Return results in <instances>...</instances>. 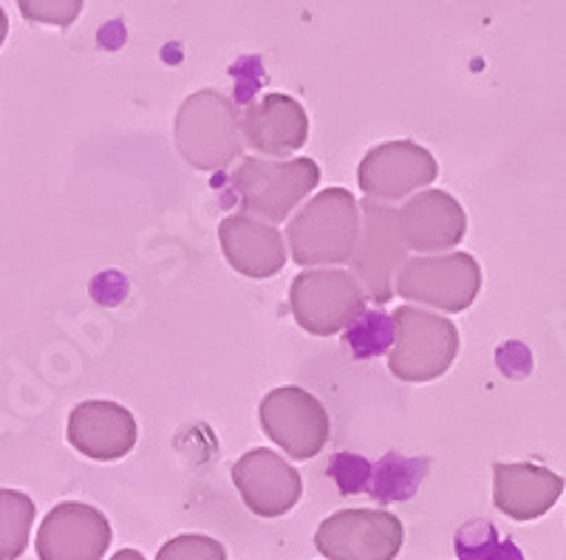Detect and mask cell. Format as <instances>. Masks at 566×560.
<instances>
[{"mask_svg": "<svg viewBox=\"0 0 566 560\" xmlns=\"http://www.w3.org/2000/svg\"><path fill=\"white\" fill-rule=\"evenodd\" d=\"M360 235L363 210L343 187H328L306 201L286 226L292 261L301 266L352 264Z\"/></svg>", "mask_w": 566, "mask_h": 560, "instance_id": "obj_1", "label": "cell"}, {"mask_svg": "<svg viewBox=\"0 0 566 560\" xmlns=\"http://www.w3.org/2000/svg\"><path fill=\"white\" fill-rule=\"evenodd\" d=\"M176 148L196 170H221L239 159L244 145L241 114L219 91H196L176 114Z\"/></svg>", "mask_w": 566, "mask_h": 560, "instance_id": "obj_2", "label": "cell"}, {"mask_svg": "<svg viewBox=\"0 0 566 560\" xmlns=\"http://www.w3.org/2000/svg\"><path fill=\"white\" fill-rule=\"evenodd\" d=\"M230 181L247 215L277 224L321 184V168L315 159L270 161L247 156Z\"/></svg>", "mask_w": 566, "mask_h": 560, "instance_id": "obj_3", "label": "cell"}, {"mask_svg": "<svg viewBox=\"0 0 566 560\" xmlns=\"http://www.w3.org/2000/svg\"><path fill=\"white\" fill-rule=\"evenodd\" d=\"M459 331L448 317L417 306H399L394 315V342L388 368L402 382H431L453 366Z\"/></svg>", "mask_w": 566, "mask_h": 560, "instance_id": "obj_4", "label": "cell"}, {"mask_svg": "<svg viewBox=\"0 0 566 560\" xmlns=\"http://www.w3.org/2000/svg\"><path fill=\"white\" fill-rule=\"evenodd\" d=\"M366 289L354 272L306 270L292 281L290 306L303 331L317 337L340 335L366 311Z\"/></svg>", "mask_w": 566, "mask_h": 560, "instance_id": "obj_5", "label": "cell"}, {"mask_svg": "<svg viewBox=\"0 0 566 560\" xmlns=\"http://www.w3.org/2000/svg\"><path fill=\"white\" fill-rule=\"evenodd\" d=\"M363 210V235L360 246L354 252L352 270L354 277L366 289V297L374 303H388L397 292L399 270L408 261V246L399 235L397 207L368 196L360 204Z\"/></svg>", "mask_w": 566, "mask_h": 560, "instance_id": "obj_6", "label": "cell"}, {"mask_svg": "<svg viewBox=\"0 0 566 560\" xmlns=\"http://www.w3.org/2000/svg\"><path fill=\"white\" fill-rule=\"evenodd\" d=\"M482 289V266L468 252L408 258L399 270L397 295L442 311H464Z\"/></svg>", "mask_w": 566, "mask_h": 560, "instance_id": "obj_7", "label": "cell"}, {"mask_svg": "<svg viewBox=\"0 0 566 560\" xmlns=\"http://www.w3.org/2000/svg\"><path fill=\"white\" fill-rule=\"evenodd\" d=\"M258 419L266 436L295 462L315 458L332 436V422L323 402L295 385L266 393L258 408Z\"/></svg>", "mask_w": 566, "mask_h": 560, "instance_id": "obj_8", "label": "cell"}, {"mask_svg": "<svg viewBox=\"0 0 566 560\" xmlns=\"http://www.w3.org/2000/svg\"><path fill=\"white\" fill-rule=\"evenodd\" d=\"M406 527L386 509H340L317 527L315 547L328 560H394Z\"/></svg>", "mask_w": 566, "mask_h": 560, "instance_id": "obj_9", "label": "cell"}, {"mask_svg": "<svg viewBox=\"0 0 566 560\" xmlns=\"http://www.w3.org/2000/svg\"><path fill=\"white\" fill-rule=\"evenodd\" d=\"M40 560H103L111 547V521L97 507L63 501L38 529Z\"/></svg>", "mask_w": 566, "mask_h": 560, "instance_id": "obj_10", "label": "cell"}, {"mask_svg": "<svg viewBox=\"0 0 566 560\" xmlns=\"http://www.w3.org/2000/svg\"><path fill=\"white\" fill-rule=\"evenodd\" d=\"M439 173V165L422 145L386 142L368 150L360 161V190L377 201H399L419 187H428Z\"/></svg>", "mask_w": 566, "mask_h": 560, "instance_id": "obj_11", "label": "cell"}, {"mask_svg": "<svg viewBox=\"0 0 566 560\" xmlns=\"http://www.w3.org/2000/svg\"><path fill=\"white\" fill-rule=\"evenodd\" d=\"M232 482L239 487L247 509L261 518L286 516L303 496L301 473L266 447L244 453L232 464Z\"/></svg>", "mask_w": 566, "mask_h": 560, "instance_id": "obj_12", "label": "cell"}, {"mask_svg": "<svg viewBox=\"0 0 566 560\" xmlns=\"http://www.w3.org/2000/svg\"><path fill=\"white\" fill-rule=\"evenodd\" d=\"M399 235L413 252L453 250L468 232L462 204L444 190H422L397 207Z\"/></svg>", "mask_w": 566, "mask_h": 560, "instance_id": "obj_13", "label": "cell"}, {"mask_svg": "<svg viewBox=\"0 0 566 560\" xmlns=\"http://www.w3.org/2000/svg\"><path fill=\"white\" fill-rule=\"evenodd\" d=\"M69 442L94 462L125 458L136 445V419L128 408L108 400L80 402L69 416Z\"/></svg>", "mask_w": 566, "mask_h": 560, "instance_id": "obj_14", "label": "cell"}, {"mask_svg": "<svg viewBox=\"0 0 566 560\" xmlns=\"http://www.w3.org/2000/svg\"><path fill=\"white\" fill-rule=\"evenodd\" d=\"M247 148L261 156H290L310 139V116L290 94H266L241 116Z\"/></svg>", "mask_w": 566, "mask_h": 560, "instance_id": "obj_15", "label": "cell"}, {"mask_svg": "<svg viewBox=\"0 0 566 560\" xmlns=\"http://www.w3.org/2000/svg\"><path fill=\"white\" fill-rule=\"evenodd\" d=\"M219 239L227 264L252 281L277 275L286 264L283 235L270 221H261L255 215L239 213L224 219L219 226Z\"/></svg>", "mask_w": 566, "mask_h": 560, "instance_id": "obj_16", "label": "cell"}, {"mask_svg": "<svg viewBox=\"0 0 566 560\" xmlns=\"http://www.w3.org/2000/svg\"><path fill=\"white\" fill-rule=\"evenodd\" d=\"M564 493V478L538 464H493V504L513 521L547 516Z\"/></svg>", "mask_w": 566, "mask_h": 560, "instance_id": "obj_17", "label": "cell"}, {"mask_svg": "<svg viewBox=\"0 0 566 560\" xmlns=\"http://www.w3.org/2000/svg\"><path fill=\"white\" fill-rule=\"evenodd\" d=\"M34 516L38 507L27 493L0 489V560H18L27 552Z\"/></svg>", "mask_w": 566, "mask_h": 560, "instance_id": "obj_18", "label": "cell"}, {"mask_svg": "<svg viewBox=\"0 0 566 560\" xmlns=\"http://www.w3.org/2000/svg\"><path fill=\"white\" fill-rule=\"evenodd\" d=\"M457 554L462 560H524L513 541H499L495 527L488 521H473L459 529Z\"/></svg>", "mask_w": 566, "mask_h": 560, "instance_id": "obj_19", "label": "cell"}, {"mask_svg": "<svg viewBox=\"0 0 566 560\" xmlns=\"http://www.w3.org/2000/svg\"><path fill=\"white\" fill-rule=\"evenodd\" d=\"M85 0H18L20 14L29 23H43V27L69 29L83 12Z\"/></svg>", "mask_w": 566, "mask_h": 560, "instance_id": "obj_20", "label": "cell"}, {"mask_svg": "<svg viewBox=\"0 0 566 560\" xmlns=\"http://www.w3.org/2000/svg\"><path fill=\"white\" fill-rule=\"evenodd\" d=\"M156 560H227V552L210 535H179L159 549Z\"/></svg>", "mask_w": 566, "mask_h": 560, "instance_id": "obj_21", "label": "cell"}, {"mask_svg": "<svg viewBox=\"0 0 566 560\" xmlns=\"http://www.w3.org/2000/svg\"><path fill=\"white\" fill-rule=\"evenodd\" d=\"M111 560H145V558H142V552H136V549H123V552H116Z\"/></svg>", "mask_w": 566, "mask_h": 560, "instance_id": "obj_22", "label": "cell"}, {"mask_svg": "<svg viewBox=\"0 0 566 560\" xmlns=\"http://www.w3.org/2000/svg\"><path fill=\"white\" fill-rule=\"evenodd\" d=\"M7 34H9V18H7V12L0 9V45H3Z\"/></svg>", "mask_w": 566, "mask_h": 560, "instance_id": "obj_23", "label": "cell"}]
</instances>
